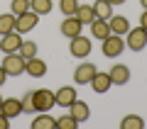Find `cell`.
I'll list each match as a JSON object with an SVG mask.
<instances>
[{
	"label": "cell",
	"instance_id": "1",
	"mask_svg": "<svg viewBox=\"0 0 147 129\" xmlns=\"http://www.w3.org/2000/svg\"><path fill=\"white\" fill-rule=\"evenodd\" d=\"M100 49H103V56L118 59L123 51H125V39H123L120 34H108L103 41H100Z\"/></svg>",
	"mask_w": 147,
	"mask_h": 129
},
{
	"label": "cell",
	"instance_id": "2",
	"mask_svg": "<svg viewBox=\"0 0 147 129\" xmlns=\"http://www.w3.org/2000/svg\"><path fill=\"white\" fill-rule=\"evenodd\" d=\"M32 102H34L37 112H49V110L57 105V100H54V90H49V88L32 90Z\"/></svg>",
	"mask_w": 147,
	"mask_h": 129
},
{
	"label": "cell",
	"instance_id": "3",
	"mask_svg": "<svg viewBox=\"0 0 147 129\" xmlns=\"http://www.w3.org/2000/svg\"><path fill=\"white\" fill-rule=\"evenodd\" d=\"M69 54L76 56V59H86L91 54V39L84 37V34L71 37V39H69Z\"/></svg>",
	"mask_w": 147,
	"mask_h": 129
},
{
	"label": "cell",
	"instance_id": "4",
	"mask_svg": "<svg viewBox=\"0 0 147 129\" xmlns=\"http://www.w3.org/2000/svg\"><path fill=\"white\" fill-rule=\"evenodd\" d=\"M125 47L130 51H142L147 47V29L145 27H137V29H130L125 37Z\"/></svg>",
	"mask_w": 147,
	"mask_h": 129
},
{
	"label": "cell",
	"instance_id": "5",
	"mask_svg": "<svg viewBox=\"0 0 147 129\" xmlns=\"http://www.w3.org/2000/svg\"><path fill=\"white\" fill-rule=\"evenodd\" d=\"M3 68H5L7 76H20V73H25V59L20 56V54H5V59H3Z\"/></svg>",
	"mask_w": 147,
	"mask_h": 129
},
{
	"label": "cell",
	"instance_id": "6",
	"mask_svg": "<svg viewBox=\"0 0 147 129\" xmlns=\"http://www.w3.org/2000/svg\"><path fill=\"white\" fill-rule=\"evenodd\" d=\"M37 22H39V15L32 12V10H27V12H22V15H17V20H15V32H20V34L32 32V29L37 27Z\"/></svg>",
	"mask_w": 147,
	"mask_h": 129
},
{
	"label": "cell",
	"instance_id": "7",
	"mask_svg": "<svg viewBox=\"0 0 147 129\" xmlns=\"http://www.w3.org/2000/svg\"><path fill=\"white\" fill-rule=\"evenodd\" d=\"M20 47H22V34L20 32H10V34L0 37V51L15 54V51H20Z\"/></svg>",
	"mask_w": 147,
	"mask_h": 129
},
{
	"label": "cell",
	"instance_id": "8",
	"mask_svg": "<svg viewBox=\"0 0 147 129\" xmlns=\"http://www.w3.org/2000/svg\"><path fill=\"white\" fill-rule=\"evenodd\" d=\"M69 114H71L74 119H76V122L79 124H84V122H88V117H91V110H88V105L84 102V100H74L71 105H69Z\"/></svg>",
	"mask_w": 147,
	"mask_h": 129
},
{
	"label": "cell",
	"instance_id": "9",
	"mask_svg": "<svg viewBox=\"0 0 147 129\" xmlns=\"http://www.w3.org/2000/svg\"><path fill=\"white\" fill-rule=\"evenodd\" d=\"M96 71H98V68H96L93 63H79V68L74 71V80L79 83V85H88L91 78L96 76Z\"/></svg>",
	"mask_w": 147,
	"mask_h": 129
},
{
	"label": "cell",
	"instance_id": "10",
	"mask_svg": "<svg viewBox=\"0 0 147 129\" xmlns=\"http://www.w3.org/2000/svg\"><path fill=\"white\" fill-rule=\"evenodd\" d=\"M110 80H113V85H125L127 80H130V68L125 66V63H115V66L108 71Z\"/></svg>",
	"mask_w": 147,
	"mask_h": 129
},
{
	"label": "cell",
	"instance_id": "11",
	"mask_svg": "<svg viewBox=\"0 0 147 129\" xmlns=\"http://www.w3.org/2000/svg\"><path fill=\"white\" fill-rule=\"evenodd\" d=\"M88 85L96 90V93H108V90L113 88V80H110V76H108V73L96 71V76L91 78V83H88Z\"/></svg>",
	"mask_w": 147,
	"mask_h": 129
},
{
	"label": "cell",
	"instance_id": "12",
	"mask_svg": "<svg viewBox=\"0 0 147 129\" xmlns=\"http://www.w3.org/2000/svg\"><path fill=\"white\" fill-rule=\"evenodd\" d=\"M54 100H57L59 107H69V105L76 100V88H74V85H64V88H59L57 93H54Z\"/></svg>",
	"mask_w": 147,
	"mask_h": 129
},
{
	"label": "cell",
	"instance_id": "13",
	"mask_svg": "<svg viewBox=\"0 0 147 129\" xmlns=\"http://www.w3.org/2000/svg\"><path fill=\"white\" fill-rule=\"evenodd\" d=\"M108 27H110V34H120V37L130 32V22H127V17H123V15H110Z\"/></svg>",
	"mask_w": 147,
	"mask_h": 129
},
{
	"label": "cell",
	"instance_id": "14",
	"mask_svg": "<svg viewBox=\"0 0 147 129\" xmlns=\"http://www.w3.org/2000/svg\"><path fill=\"white\" fill-rule=\"evenodd\" d=\"M25 73H30L32 78H42L44 73H47V63H44L39 56L27 59V61H25Z\"/></svg>",
	"mask_w": 147,
	"mask_h": 129
},
{
	"label": "cell",
	"instance_id": "15",
	"mask_svg": "<svg viewBox=\"0 0 147 129\" xmlns=\"http://www.w3.org/2000/svg\"><path fill=\"white\" fill-rule=\"evenodd\" d=\"M0 112L5 114V117H17V114L22 112V100L20 98H5L3 100V107H0Z\"/></svg>",
	"mask_w": 147,
	"mask_h": 129
},
{
	"label": "cell",
	"instance_id": "16",
	"mask_svg": "<svg viewBox=\"0 0 147 129\" xmlns=\"http://www.w3.org/2000/svg\"><path fill=\"white\" fill-rule=\"evenodd\" d=\"M81 29H84V25H81L79 20H76V17H66V20L61 22V34L64 37H69V39H71V37H79L81 34Z\"/></svg>",
	"mask_w": 147,
	"mask_h": 129
},
{
	"label": "cell",
	"instance_id": "17",
	"mask_svg": "<svg viewBox=\"0 0 147 129\" xmlns=\"http://www.w3.org/2000/svg\"><path fill=\"white\" fill-rule=\"evenodd\" d=\"M91 34H93V39H98V41H103L105 37L110 34V27H108V20H98V17H96L93 22H91Z\"/></svg>",
	"mask_w": 147,
	"mask_h": 129
},
{
	"label": "cell",
	"instance_id": "18",
	"mask_svg": "<svg viewBox=\"0 0 147 129\" xmlns=\"http://www.w3.org/2000/svg\"><path fill=\"white\" fill-rule=\"evenodd\" d=\"M91 7H93V15L98 20H110V15H113V5H110L108 0H96Z\"/></svg>",
	"mask_w": 147,
	"mask_h": 129
},
{
	"label": "cell",
	"instance_id": "19",
	"mask_svg": "<svg viewBox=\"0 0 147 129\" xmlns=\"http://www.w3.org/2000/svg\"><path fill=\"white\" fill-rule=\"evenodd\" d=\"M54 127H57V119L47 112H39L32 119V129H54Z\"/></svg>",
	"mask_w": 147,
	"mask_h": 129
},
{
	"label": "cell",
	"instance_id": "20",
	"mask_svg": "<svg viewBox=\"0 0 147 129\" xmlns=\"http://www.w3.org/2000/svg\"><path fill=\"white\" fill-rule=\"evenodd\" d=\"M74 17L81 22V25H91V22L96 20V15H93V7L91 5H79V10L74 12Z\"/></svg>",
	"mask_w": 147,
	"mask_h": 129
},
{
	"label": "cell",
	"instance_id": "21",
	"mask_svg": "<svg viewBox=\"0 0 147 129\" xmlns=\"http://www.w3.org/2000/svg\"><path fill=\"white\" fill-rule=\"evenodd\" d=\"M15 20H17V17L12 15V12H7V15H0V37H3V34H10V32H15Z\"/></svg>",
	"mask_w": 147,
	"mask_h": 129
},
{
	"label": "cell",
	"instance_id": "22",
	"mask_svg": "<svg viewBox=\"0 0 147 129\" xmlns=\"http://www.w3.org/2000/svg\"><path fill=\"white\" fill-rule=\"evenodd\" d=\"M142 127H145V119L140 114H127L120 122V129H142Z\"/></svg>",
	"mask_w": 147,
	"mask_h": 129
},
{
	"label": "cell",
	"instance_id": "23",
	"mask_svg": "<svg viewBox=\"0 0 147 129\" xmlns=\"http://www.w3.org/2000/svg\"><path fill=\"white\" fill-rule=\"evenodd\" d=\"M30 10L37 15H49L52 12V0H30Z\"/></svg>",
	"mask_w": 147,
	"mask_h": 129
},
{
	"label": "cell",
	"instance_id": "24",
	"mask_svg": "<svg viewBox=\"0 0 147 129\" xmlns=\"http://www.w3.org/2000/svg\"><path fill=\"white\" fill-rule=\"evenodd\" d=\"M17 54H20L25 61H27V59H34L37 56V44H34V41H30V39H27V41L22 39V47H20V51H17Z\"/></svg>",
	"mask_w": 147,
	"mask_h": 129
},
{
	"label": "cell",
	"instance_id": "25",
	"mask_svg": "<svg viewBox=\"0 0 147 129\" xmlns=\"http://www.w3.org/2000/svg\"><path fill=\"white\" fill-rule=\"evenodd\" d=\"M59 10H61L66 17H71L74 12L79 10V0H59Z\"/></svg>",
	"mask_w": 147,
	"mask_h": 129
},
{
	"label": "cell",
	"instance_id": "26",
	"mask_svg": "<svg viewBox=\"0 0 147 129\" xmlns=\"http://www.w3.org/2000/svg\"><path fill=\"white\" fill-rule=\"evenodd\" d=\"M27 10H30V0H12V3H10V12H12V15H22V12H27Z\"/></svg>",
	"mask_w": 147,
	"mask_h": 129
},
{
	"label": "cell",
	"instance_id": "27",
	"mask_svg": "<svg viewBox=\"0 0 147 129\" xmlns=\"http://www.w3.org/2000/svg\"><path fill=\"white\" fill-rule=\"evenodd\" d=\"M57 127L59 129H76V127H79V122H76L71 114H66V117H59L57 119Z\"/></svg>",
	"mask_w": 147,
	"mask_h": 129
},
{
	"label": "cell",
	"instance_id": "28",
	"mask_svg": "<svg viewBox=\"0 0 147 129\" xmlns=\"http://www.w3.org/2000/svg\"><path fill=\"white\" fill-rule=\"evenodd\" d=\"M20 100H22V112H30V114L37 112V110H34V102H32V90H30V93H25Z\"/></svg>",
	"mask_w": 147,
	"mask_h": 129
},
{
	"label": "cell",
	"instance_id": "29",
	"mask_svg": "<svg viewBox=\"0 0 147 129\" xmlns=\"http://www.w3.org/2000/svg\"><path fill=\"white\" fill-rule=\"evenodd\" d=\"M0 129H10V117H5L3 112H0Z\"/></svg>",
	"mask_w": 147,
	"mask_h": 129
},
{
	"label": "cell",
	"instance_id": "30",
	"mask_svg": "<svg viewBox=\"0 0 147 129\" xmlns=\"http://www.w3.org/2000/svg\"><path fill=\"white\" fill-rule=\"evenodd\" d=\"M5 80H7V73H5V68H3V63H0V88L5 85Z\"/></svg>",
	"mask_w": 147,
	"mask_h": 129
},
{
	"label": "cell",
	"instance_id": "31",
	"mask_svg": "<svg viewBox=\"0 0 147 129\" xmlns=\"http://www.w3.org/2000/svg\"><path fill=\"white\" fill-rule=\"evenodd\" d=\"M140 27H145V29H147V10L140 15Z\"/></svg>",
	"mask_w": 147,
	"mask_h": 129
},
{
	"label": "cell",
	"instance_id": "32",
	"mask_svg": "<svg viewBox=\"0 0 147 129\" xmlns=\"http://www.w3.org/2000/svg\"><path fill=\"white\" fill-rule=\"evenodd\" d=\"M110 5H123V3H125V0H108Z\"/></svg>",
	"mask_w": 147,
	"mask_h": 129
},
{
	"label": "cell",
	"instance_id": "33",
	"mask_svg": "<svg viewBox=\"0 0 147 129\" xmlns=\"http://www.w3.org/2000/svg\"><path fill=\"white\" fill-rule=\"evenodd\" d=\"M140 5H142V10H147V0H140Z\"/></svg>",
	"mask_w": 147,
	"mask_h": 129
},
{
	"label": "cell",
	"instance_id": "34",
	"mask_svg": "<svg viewBox=\"0 0 147 129\" xmlns=\"http://www.w3.org/2000/svg\"><path fill=\"white\" fill-rule=\"evenodd\" d=\"M3 100H5V98H0V107H3Z\"/></svg>",
	"mask_w": 147,
	"mask_h": 129
}]
</instances>
